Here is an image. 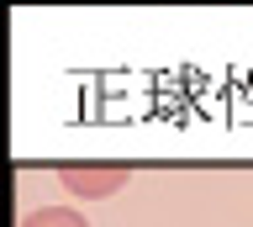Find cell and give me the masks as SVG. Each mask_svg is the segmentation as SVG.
<instances>
[{"label": "cell", "instance_id": "obj_1", "mask_svg": "<svg viewBox=\"0 0 253 227\" xmlns=\"http://www.w3.org/2000/svg\"><path fill=\"white\" fill-rule=\"evenodd\" d=\"M58 180L79 201H106V195H116L132 180V169L126 164H58Z\"/></svg>", "mask_w": 253, "mask_h": 227}, {"label": "cell", "instance_id": "obj_2", "mask_svg": "<svg viewBox=\"0 0 253 227\" xmlns=\"http://www.w3.org/2000/svg\"><path fill=\"white\" fill-rule=\"evenodd\" d=\"M21 227H90V222H84L74 206H42V211H32Z\"/></svg>", "mask_w": 253, "mask_h": 227}, {"label": "cell", "instance_id": "obj_3", "mask_svg": "<svg viewBox=\"0 0 253 227\" xmlns=\"http://www.w3.org/2000/svg\"><path fill=\"white\" fill-rule=\"evenodd\" d=\"M211 5H221V0H211Z\"/></svg>", "mask_w": 253, "mask_h": 227}]
</instances>
